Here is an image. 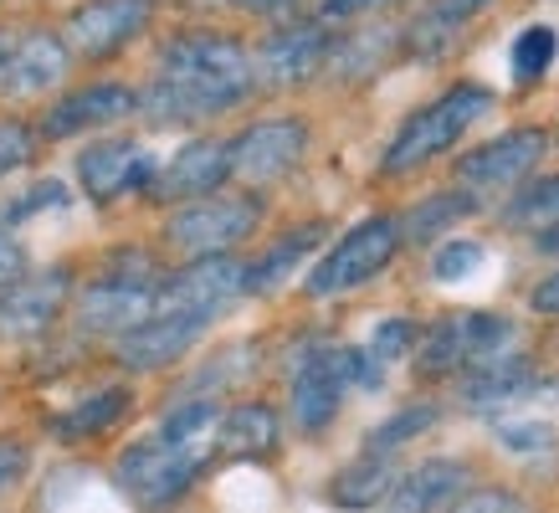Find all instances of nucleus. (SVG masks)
Segmentation results:
<instances>
[{"instance_id": "obj_1", "label": "nucleus", "mask_w": 559, "mask_h": 513, "mask_svg": "<svg viewBox=\"0 0 559 513\" xmlns=\"http://www.w3.org/2000/svg\"><path fill=\"white\" fill-rule=\"evenodd\" d=\"M257 62L252 51L221 32H186L159 47L150 87L139 93V108L154 123H195L226 114L252 98Z\"/></svg>"}, {"instance_id": "obj_2", "label": "nucleus", "mask_w": 559, "mask_h": 513, "mask_svg": "<svg viewBox=\"0 0 559 513\" xmlns=\"http://www.w3.org/2000/svg\"><path fill=\"white\" fill-rule=\"evenodd\" d=\"M211 452H216L211 442H170V437L154 431V437H144V442H134L123 452L114 478H119V488L134 498L139 509L159 513L170 503H180L201 482V473L211 467Z\"/></svg>"}, {"instance_id": "obj_3", "label": "nucleus", "mask_w": 559, "mask_h": 513, "mask_svg": "<svg viewBox=\"0 0 559 513\" xmlns=\"http://www.w3.org/2000/svg\"><path fill=\"white\" fill-rule=\"evenodd\" d=\"M492 108V93L477 83H457L452 93H441L437 103H426L416 108L406 123H401V134L390 139L385 150V175H411L421 170L426 159H437L457 144L467 129H473L483 114Z\"/></svg>"}, {"instance_id": "obj_4", "label": "nucleus", "mask_w": 559, "mask_h": 513, "mask_svg": "<svg viewBox=\"0 0 559 513\" xmlns=\"http://www.w3.org/2000/svg\"><path fill=\"white\" fill-rule=\"evenodd\" d=\"M401 237H406V226L395 222V216L359 222L355 231H344V241H334V252L308 273V293H313V298H340V293L365 288L374 273H385L390 262H395Z\"/></svg>"}, {"instance_id": "obj_5", "label": "nucleus", "mask_w": 559, "mask_h": 513, "mask_svg": "<svg viewBox=\"0 0 559 513\" xmlns=\"http://www.w3.org/2000/svg\"><path fill=\"white\" fill-rule=\"evenodd\" d=\"M159 288H165V277H154L150 262H123L119 273L87 283L83 308H78V313H83V329L123 339L129 329H139L144 319H154Z\"/></svg>"}, {"instance_id": "obj_6", "label": "nucleus", "mask_w": 559, "mask_h": 513, "mask_svg": "<svg viewBox=\"0 0 559 513\" xmlns=\"http://www.w3.org/2000/svg\"><path fill=\"white\" fill-rule=\"evenodd\" d=\"M257 222H262V205L247 195H205V201L186 205L180 216H170L165 241L201 262V256H226L237 241L252 237Z\"/></svg>"}, {"instance_id": "obj_7", "label": "nucleus", "mask_w": 559, "mask_h": 513, "mask_svg": "<svg viewBox=\"0 0 559 513\" xmlns=\"http://www.w3.org/2000/svg\"><path fill=\"white\" fill-rule=\"evenodd\" d=\"M513 344V324L503 313H452L421 339V370L426 375H452V370H477L498 359Z\"/></svg>"}, {"instance_id": "obj_8", "label": "nucleus", "mask_w": 559, "mask_h": 513, "mask_svg": "<svg viewBox=\"0 0 559 513\" xmlns=\"http://www.w3.org/2000/svg\"><path fill=\"white\" fill-rule=\"evenodd\" d=\"M68 36L41 26H5L0 32V98H36L68 77Z\"/></svg>"}, {"instance_id": "obj_9", "label": "nucleus", "mask_w": 559, "mask_h": 513, "mask_svg": "<svg viewBox=\"0 0 559 513\" xmlns=\"http://www.w3.org/2000/svg\"><path fill=\"white\" fill-rule=\"evenodd\" d=\"M241 293H247V267L241 262H231V256H201V262L180 267L175 277H165L154 313H180V319L211 324L216 313H226V308L237 303Z\"/></svg>"}, {"instance_id": "obj_10", "label": "nucleus", "mask_w": 559, "mask_h": 513, "mask_svg": "<svg viewBox=\"0 0 559 513\" xmlns=\"http://www.w3.org/2000/svg\"><path fill=\"white\" fill-rule=\"evenodd\" d=\"M349 380H355V355L349 349H334V344L308 349L298 359V370H293V421L304 431H323L340 416Z\"/></svg>"}, {"instance_id": "obj_11", "label": "nucleus", "mask_w": 559, "mask_h": 513, "mask_svg": "<svg viewBox=\"0 0 559 513\" xmlns=\"http://www.w3.org/2000/svg\"><path fill=\"white\" fill-rule=\"evenodd\" d=\"M68 293H72V273H68V267H51V273L5 283V288H0V339H5V344L41 339V334L62 319Z\"/></svg>"}, {"instance_id": "obj_12", "label": "nucleus", "mask_w": 559, "mask_h": 513, "mask_svg": "<svg viewBox=\"0 0 559 513\" xmlns=\"http://www.w3.org/2000/svg\"><path fill=\"white\" fill-rule=\"evenodd\" d=\"M154 5L150 0H83L68 16V47L87 62L119 57L134 36H144Z\"/></svg>"}, {"instance_id": "obj_13", "label": "nucleus", "mask_w": 559, "mask_h": 513, "mask_svg": "<svg viewBox=\"0 0 559 513\" xmlns=\"http://www.w3.org/2000/svg\"><path fill=\"white\" fill-rule=\"evenodd\" d=\"M154 175H159L154 154H144L134 139H98V144H87L78 154V186L87 190V201H98V205H114L129 190L150 195Z\"/></svg>"}, {"instance_id": "obj_14", "label": "nucleus", "mask_w": 559, "mask_h": 513, "mask_svg": "<svg viewBox=\"0 0 559 513\" xmlns=\"http://www.w3.org/2000/svg\"><path fill=\"white\" fill-rule=\"evenodd\" d=\"M308 150V129L304 119H267L252 123L231 139V175L252 180V186H267V180H283V175L304 159Z\"/></svg>"}, {"instance_id": "obj_15", "label": "nucleus", "mask_w": 559, "mask_h": 513, "mask_svg": "<svg viewBox=\"0 0 559 513\" xmlns=\"http://www.w3.org/2000/svg\"><path fill=\"white\" fill-rule=\"evenodd\" d=\"M544 150H549L544 129H509V134L477 144L467 159H457V180L467 190H509L539 165Z\"/></svg>"}, {"instance_id": "obj_16", "label": "nucleus", "mask_w": 559, "mask_h": 513, "mask_svg": "<svg viewBox=\"0 0 559 513\" xmlns=\"http://www.w3.org/2000/svg\"><path fill=\"white\" fill-rule=\"evenodd\" d=\"M231 175V144L221 139H190L159 165L150 186V201H201Z\"/></svg>"}, {"instance_id": "obj_17", "label": "nucleus", "mask_w": 559, "mask_h": 513, "mask_svg": "<svg viewBox=\"0 0 559 513\" xmlns=\"http://www.w3.org/2000/svg\"><path fill=\"white\" fill-rule=\"evenodd\" d=\"M334 51V36L323 32L319 21H293L283 32H272L262 41V57H257V77H267L277 87H293V83H308L319 77L323 62Z\"/></svg>"}, {"instance_id": "obj_18", "label": "nucleus", "mask_w": 559, "mask_h": 513, "mask_svg": "<svg viewBox=\"0 0 559 513\" xmlns=\"http://www.w3.org/2000/svg\"><path fill=\"white\" fill-rule=\"evenodd\" d=\"M139 108V93L123 83H93V87H78L68 98L51 108L41 119V134L47 139H72V134H87V129H103V123H119L129 119Z\"/></svg>"}, {"instance_id": "obj_19", "label": "nucleus", "mask_w": 559, "mask_h": 513, "mask_svg": "<svg viewBox=\"0 0 559 513\" xmlns=\"http://www.w3.org/2000/svg\"><path fill=\"white\" fill-rule=\"evenodd\" d=\"M201 334H205L201 319L154 313V319H144L139 329H129L123 339H114V349H119V359L129 365V370H165V365H175V359L186 355Z\"/></svg>"}, {"instance_id": "obj_20", "label": "nucleus", "mask_w": 559, "mask_h": 513, "mask_svg": "<svg viewBox=\"0 0 559 513\" xmlns=\"http://www.w3.org/2000/svg\"><path fill=\"white\" fill-rule=\"evenodd\" d=\"M467 488V467L462 462H421V467H411L406 478H395L385 498V513H441L452 498Z\"/></svg>"}, {"instance_id": "obj_21", "label": "nucleus", "mask_w": 559, "mask_h": 513, "mask_svg": "<svg viewBox=\"0 0 559 513\" xmlns=\"http://www.w3.org/2000/svg\"><path fill=\"white\" fill-rule=\"evenodd\" d=\"M488 5L492 0H426L406 26V47L416 51V57H441V51L462 36V26L473 16H483Z\"/></svg>"}, {"instance_id": "obj_22", "label": "nucleus", "mask_w": 559, "mask_h": 513, "mask_svg": "<svg viewBox=\"0 0 559 513\" xmlns=\"http://www.w3.org/2000/svg\"><path fill=\"white\" fill-rule=\"evenodd\" d=\"M528 391H534V370H528L524 355L488 359V365L467 370V385H462V395H467V406H473V410L509 406V401H524Z\"/></svg>"}, {"instance_id": "obj_23", "label": "nucleus", "mask_w": 559, "mask_h": 513, "mask_svg": "<svg viewBox=\"0 0 559 513\" xmlns=\"http://www.w3.org/2000/svg\"><path fill=\"white\" fill-rule=\"evenodd\" d=\"M129 406H134V395L123 391V385H108V391L87 395L78 406L57 410L47 427H51V437H62V442H83V437H103L108 427H119Z\"/></svg>"}, {"instance_id": "obj_24", "label": "nucleus", "mask_w": 559, "mask_h": 513, "mask_svg": "<svg viewBox=\"0 0 559 513\" xmlns=\"http://www.w3.org/2000/svg\"><path fill=\"white\" fill-rule=\"evenodd\" d=\"M216 446L231 452V457H262L277 446V410L262 406V401H247V406H231L216 427Z\"/></svg>"}, {"instance_id": "obj_25", "label": "nucleus", "mask_w": 559, "mask_h": 513, "mask_svg": "<svg viewBox=\"0 0 559 513\" xmlns=\"http://www.w3.org/2000/svg\"><path fill=\"white\" fill-rule=\"evenodd\" d=\"M390 488H395V473H390V457L380 452H365L359 462H349L344 473H334L329 482V498L344 503V509H374V503H385Z\"/></svg>"}, {"instance_id": "obj_26", "label": "nucleus", "mask_w": 559, "mask_h": 513, "mask_svg": "<svg viewBox=\"0 0 559 513\" xmlns=\"http://www.w3.org/2000/svg\"><path fill=\"white\" fill-rule=\"evenodd\" d=\"M319 237H323V226H298V231H288L262 262L247 267V293H262V288H272V283H283V277L293 273V262H298Z\"/></svg>"}, {"instance_id": "obj_27", "label": "nucleus", "mask_w": 559, "mask_h": 513, "mask_svg": "<svg viewBox=\"0 0 559 513\" xmlns=\"http://www.w3.org/2000/svg\"><path fill=\"white\" fill-rule=\"evenodd\" d=\"M503 222L509 226H534V231H555L559 226V175L534 180V186L519 190V195L509 201V211H503Z\"/></svg>"}, {"instance_id": "obj_28", "label": "nucleus", "mask_w": 559, "mask_h": 513, "mask_svg": "<svg viewBox=\"0 0 559 513\" xmlns=\"http://www.w3.org/2000/svg\"><path fill=\"white\" fill-rule=\"evenodd\" d=\"M555 57H559L555 26H524V32L513 36L509 62H513V77H519V83H539L544 72L555 68Z\"/></svg>"}, {"instance_id": "obj_29", "label": "nucleus", "mask_w": 559, "mask_h": 513, "mask_svg": "<svg viewBox=\"0 0 559 513\" xmlns=\"http://www.w3.org/2000/svg\"><path fill=\"white\" fill-rule=\"evenodd\" d=\"M437 421V406L431 401H416V406H401L395 416H390L385 427L370 431V442H365V452H380V457H390L395 446H406L411 437H421L426 427Z\"/></svg>"}, {"instance_id": "obj_30", "label": "nucleus", "mask_w": 559, "mask_h": 513, "mask_svg": "<svg viewBox=\"0 0 559 513\" xmlns=\"http://www.w3.org/2000/svg\"><path fill=\"white\" fill-rule=\"evenodd\" d=\"M473 211H477V201L467 195V190H447V195H431L421 211H411L406 231H411L416 241H426V237H437L441 226H452L457 216H473Z\"/></svg>"}, {"instance_id": "obj_31", "label": "nucleus", "mask_w": 559, "mask_h": 513, "mask_svg": "<svg viewBox=\"0 0 559 513\" xmlns=\"http://www.w3.org/2000/svg\"><path fill=\"white\" fill-rule=\"evenodd\" d=\"M483 241L473 237H457V241H441V252L431 256V277L437 283H467V277L483 267Z\"/></svg>"}, {"instance_id": "obj_32", "label": "nucleus", "mask_w": 559, "mask_h": 513, "mask_svg": "<svg viewBox=\"0 0 559 513\" xmlns=\"http://www.w3.org/2000/svg\"><path fill=\"white\" fill-rule=\"evenodd\" d=\"M411 344H416V324H411V319H385V324L374 329V339L365 355H370L374 365H390V359L406 355Z\"/></svg>"}, {"instance_id": "obj_33", "label": "nucleus", "mask_w": 559, "mask_h": 513, "mask_svg": "<svg viewBox=\"0 0 559 513\" xmlns=\"http://www.w3.org/2000/svg\"><path fill=\"white\" fill-rule=\"evenodd\" d=\"M32 144L36 139H32V129H26L21 119H0V180L32 159Z\"/></svg>"}, {"instance_id": "obj_34", "label": "nucleus", "mask_w": 559, "mask_h": 513, "mask_svg": "<svg viewBox=\"0 0 559 513\" xmlns=\"http://www.w3.org/2000/svg\"><path fill=\"white\" fill-rule=\"evenodd\" d=\"M57 205H68V186L41 180V186H32L11 211H5V222H21V216H36V211H57Z\"/></svg>"}, {"instance_id": "obj_35", "label": "nucleus", "mask_w": 559, "mask_h": 513, "mask_svg": "<svg viewBox=\"0 0 559 513\" xmlns=\"http://www.w3.org/2000/svg\"><path fill=\"white\" fill-rule=\"evenodd\" d=\"M498 437L513 452H549L555 446V431L539 427V421H509V427H498Z\"/></svg>"}, {"instance_id": "obj_36", "label": "nucleus", "mask_w": 559, "mask_h": 513, "mask_svg": "<svg viewBox=\"0 0 559 513\" xmlns=\"http://www.w3.org/2000/svg\"><path fill=\"white\" fill-rule=\"evenodd\" d=\"M26 467H32V452H26L16 437H0V498L26 478Z\"/></svg>"}, {"instance_id": "obj_37", "label": "nucleus", "mask_w": 559, "mask_h": 513, "mask_svg": "<svg viewBox=\"0 0 559 513\" xmlns=\"http://www.w3.org/2000/svg\"><path fill=\"white\" fill-rule=\"evenodd\" d=\"M457 513H528L524 503L513 493H498V488H488V493H473V498H462Z\"/></svg>"}, {"instance_id": "obj_38", "label": "nucleus", "mask_w": 559, "mask_h": 513, "mask_svg": "<svg viewBox=\"0 0 559 513\" xmlns=\"http://www.w3.org/2000/svg\"><path fill=\"white\" fill-rule=\"evenodd\" d=\"M21 267H26V252H21V241L11 231H0V288L5 283H16Z\"/></svg>"}, {"instance_id": "obj_39", "label": "nucleus", "mask_w": 559, "mask_h": 513, "mask_svg": "<svg viewBox=\"0 0 559 513\" xmlns=\"http://www.w3.org/2000/svg\"><path fill=\"white\" fill-rule=\"evenodd\" d=\"M528 303H534V313H559V267L528 293Z\"/></svg>"}, {"instance_id": "obj_40", "label": "nucleus", "mask_w": 559, "mask_h": 513, "mask_svg": "<svg viewBox=\"0 0 559 513\" xmlns=\"http://www.w3.org/2000/svg\"><path fill=\"white\" fill-rule=\"evenodd\" d=\"M374 5H385V0H323V16L329 21H349V16H365Z\"/></svg>"}, {"instance_id": "obj_41", "label": "nucleus", "mask_w": 559, "mask_h": 513, "mask_svg": "<svg viewBox=\"0 0 559 513\" xmlns=\"http://www.w3.org/2000/svg\"><path fill=\"white\" fill-rule=\"evenodd\" d=\"M237 11H252V16H277V11H293L298 0H231Z\"/></svg>"}]
</instances>
